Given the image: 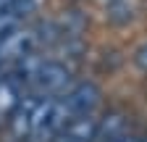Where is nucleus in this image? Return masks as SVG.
<instances>
[{
  "label": "nucleus",
  "mask_w": 147,
  "mask_h": 142,
  "mask_svg": "<svg viewBox=\"0 0 147 142\" xmlns=\"http://www.w3.org/2000/svg\"><path fill=\"white\" fill-rule=\"evenodd\" d=\"M71 87V71L58 63V61H42L40 71L34 79V90L42 97H55V95H66Z\"/></svg>",
  "instance_id": "f257e3e1"
},
{
  "label": "nucleus",
  "mask_w": 147,
  "mask_h": 142,
  "mask_svg": "<svg viewBox=\"0 0 147 142\" xmlns=\"http://www.w3.org/2000/svg\"><path fill=\"white\" fill-rule=\"evenodd\" d=\"M100 97H102V92L95 82H79L63 95V103L68 105L71 116L79 118V116H92V111L100 105Z\"/></svg>",
  "instance_id": "f03ea898"
},
{
  "label": "nucleus",
  "mask_w": 147,
  "mask_h": 142,
  "mask_svg": "<svg viewBox=\"0 0 147 142\" xmlns=\"http://www.w3.org/2000/svg\"><path fill=\"white\" fill-rule=\"evenodd\" d=\"M32 47H34V32L18 29L0 40V61H21L32 53Z\"/></svg>",
  "instance_id": "7ed1b4c3"
},
{
  "label": "nucleus",
  "mask_w": 147,
  "mask_h": 142,
  "mask_svg": "<svg viewBox=\"0 0 147 142\" xmlns=\"http://www.w3.org/2000/svg\"><path fill=\"white\" fill-rule=\"evenodd\" d=\"M34 103H37V95H29L18 103V108L11 113L8 118V126H11V134L16 139H26L32 137V121H34Z\"/></svg>",
  "instance_id": "20e7f679"
},
{
  "label": "nucleus",
  "mask_w": 147,
  "mask_h": 142,
  "mask_svg": "<svg viewBox=\"0 0 147 142\" xmlns=\"http://www.w3.org/2000/svg\"><path fill=\"white\" fill-rule=\"evenodd\" d=\"M97 126H100V118L79 116V118H71V124L66 126L63 137L68 142H97Z\"/></svg>",
  "instance_id": "39448f33"
},
{
  "label": "nucleus",
  "mask_w": 147,
  "mask_h": 142,
  "mask_svg": "<svg viewBox=\"0 0 147 142\" xmlns=\"http://www.w3.org/2000/svg\"><path fill=\"white\" fill-rule=\"evenodd\" d=\"M18 103H21V92H18L16 79H0V121H8L11 113L18 108Z\"/></svg>",
  "instance_id": "423d86ee"
},
{
  "label": "nucleus",
  "mask_w": 147,
  "mask_h": 142,
  "mask_svg": "<svg viewBox=\"0 0 147 142\" xmlns=\"http://www.w3.org/2000/svg\"><path fill=\"white\" fill-rule=\"evenodd\" d=\"M126 121L121 113H108L105 118H100V126H97V142H116L121 139L126 132Z\"/></svg>",
  "instance_id": "0eeeda50"
},
{
  "label": "nucleus",
  "mask_w": 147,
  "mask_h": 142,
  "mask_svg": "<svg viewBox=\"0 0 147 142\" xmlns=\"http://www.w3.org/2000/svg\"><path fill=\"white\" fill-rule=\"evenodd\" d=\"M18 29H21V16H18L13 8L0 11V40L13 34V32H18Z\"/></svg>",
  "instance_id": "6e6552de"
},
{
  "label": "nucleus",
  "mask_w": 147,
  "mask_h": 142,
  "mask_svg": "<svg viewBox=\"0 0 147 142\" xmlns=\"http://www.w3.org/2000/svg\"><path fill=\"white\" fill-rule=\"evenodd\" d=\"M37 5H40V0H13V11L18 16H24V13H32Z\"/></svg>",
  "instance_id": "1a4fd4ad"
},
{
  "label": "nucleus",
  "mask_w": 147,
  "mask_h": 142,
  "mask_svg": "<svg viewBox=\"0 0 147 142\" xmlns=\"http://www.w3.org/2000/svg\"><path fill=\"white\" fill-rule=\"evenodd\" d=\"M134 63H137L139 71H144V74H147V42H142V45L134 50Z\"/></svg>",
  "instance_id": "9d476101"
},
{
  "label": "nucleus",
  "mask_w": 147,
  "mask_h": 142,
  "mask_svg": "<svg viewBox=\"0 0 147 142\" xmlns=\"http://www.w3.org/2000/svg\"><path fill=\"white\" fill-rule=\"evenodd\" d=\"M116 142H142V139H137V137H131V134H123V137L116 139Z\"/></svg>",
  "instance_id": "9b49d317"
},
{
  "label": "nucleus",
  "mask_w": 147,
  "mask_h": 142,
  "mask_svg": "<svg viewBox=\"0 0 147 142\" xmlns=\"http://www.w3.org/2000/svg\"><path fill=\"white\" fill-rule=\"evenodd\" d=\"M13 8V0H0V11H8Z\"/></svg>",
  "instance_id": "f8f14e48"
},
{
  "label": "nucleus",
  "mask_w": 147,
  "mask_h": 142,
  "mask_svg": "<svg viewBox=\"0 0 147 142\" xmlns=\"http://www.w3.org/2000/svg\"><path fill=\"white\" fill-rule=\"evenodd\" d=\"M53 142H68V139H66V137H63V134H61V137H58V139H53Z\"/></svg>",
  "instance_id": "ddd939ff"
},
{
  "label": "nucleus",
  "mask_w": 147,
  "mask_h": 142,
  "mask_svg": "<svg viewBox=\"0 0 147 142\" xmlns=\"http://www.w3.org/2000/svg\"><path fill=\"white\" fill-rule=\"evenodd\" d=\"M142 142H147V137H144V139H142Z\"/></svg>",
  "instance_id": "4468645a"
}]
</instances>
